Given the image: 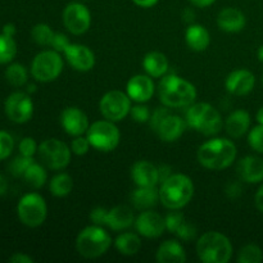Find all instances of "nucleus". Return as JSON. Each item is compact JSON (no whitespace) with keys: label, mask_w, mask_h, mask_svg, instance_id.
<instances>
[{"label":"nucleus","mask_w":263,"mask_h":263,"mask_svg":"<svg viewBox=\"0 0 263 263\" xmlns=\"http://www.w3.org/2000/svg\"><path fill=\"white\" fill-rule=\"evenodd\" d=\"M236 151L235 144L229 139L215 138L205 141L198 149V162L204 168L220 171L230 167L235 162Z\"/></svg>","instance_id":"1"},{"label":"nucleus","mask_w":263,"mask_h":263,"mask_svg":"<svg viewBox=\"0 0 263 263\" xmlns=\"http://www.w3.org/2000/svg\"><path fill=\"white\" fill-rule=\"evenodd\" d=\"M158 95L164 107L185 108L195 102L197 89L187 80L176 74H167L159 81Z\"/></svg>","instance_id":"2"},{"label":"nucleus","mask_w":263,"mask_h":263,"mask_svg":"<svg viewBox=\"0 0 263 263\" xmlns=\"http://www.w3.org/2000/svg\"><path fill=\"white\" fill-rule=\"evenodd\" d=\"M194 184L184 174H172L159 186V202L167 210H181L194 197Z\"/></svg>","instance_id":"3"},{"label":"nucleus","mask_w":263,"mask_h":263,"mask_svg":"<svg viewBox=\"0 0 263 263\" xmlns=\"http://www.w3.org/2000/svg\"><path fill=\"white\" fill-rule=\"evenodd\" d=\"M185 121L189 127L205 136L217 135L223 127L222 116L208 103H193L189 105Z\"/></svg>","instance_id":"4"},{"label":"nucleus","mask_w":263,"mask_h":263,"mask_svg":"<svg viewBox=\"0 0 263 263\" xmlns=\"http://www.w3.org/2000/svg\"><path fill=\"white\" fill-rule=\"evenodd\" d=\"M233 252L230 239L218 231L204 233L197 241V254L203 263H228Z\"/></svg>","instance_id":"5"},{"label":"nucleus","mask_w":263,"mask_h":263,"mask_svg":"<svg viewBox=\"0 0 263 263\" xmlns=\"http://www.w3.org/2000/svg\"><path fill=\"white\" fill-rule=\"evenodd\" d=\"M112 246L109 233L99 225L87 226L80 231L76 238V249L84 258L92 259L102 257Z\"/></svg>","instance_id":"6"},{"label":"nucleus","mask_w":263,"mask_h":263,"mask_svg":"<svg viewBox=\"0 0 263 263\" xmlns=\"http://www.w3.org/2000/svg\"><path fill=\"white\" fill-rule=\"evenodd\" d=\"M86 138L91 148L107 153L115 151L120 145L121 133L115 122L109 120H102L89 126Z\"/></svg>","instance_id":"7"},{"label":"nucleus","mask_w":263,"mask_h":263,"mask_svg":"<svg viewBox=\"0 0 263 263\" xmlns=\"http://www.w3.org/2000/svg\"><path fill=\"white\" fill-rule=\"evenodd\" d=\"M17 215L21 222L28 228H39L48 216V205L45 199L37 193L23 195L17 205Z\"/></svg>","instance_id":"8"},{"label":"nucleus","mask_w":263,"mask_h":263,"mask_svg":"<svg viewBox=\"0 0 263 263\" xmlns=\"http://www.w3.org/2000/svg\"><path fill=\"white\" fill-rule=\"evenodd\" d=\"M63 71V59L55 50H44L36 54L31 63V74L36 81L51 82Z\"/></svg>","instance_id":"9"},{"label":"nucleus","mask_w":263,"mask_h":263,"mask_svg":"<svg viewBox=\"0 0 263 263\" xmlns=\"http://www.w3.org/2000/svg\"><path fill=\"white\" fill-rule=\"evenodd\" d=\"M39 158L48 168L59 171L66 168L71 162V148L55 138L44 140L37 149Z\"/></svg>","instance_id":"10"},{"label":"nucleus","mask_w":263,"mask_h":263,"mask_svg":"<svg viewBox=\"0 0 263 263\" xmlns=\"http://www.w3.org/2000/svg\"><path fill=\"white\" fill-rule=\"evenodd\" d=\"M99 110L105 120L120 122L130 115L131 98L127 92L112 90L102 97L99 102Z\"/></svg>","instance_id":"11"},{"label":"nucleus","mask_w":263,"mask_h":263,"mask_svg":"<svg viewBox=\"0 0 263 263\" xmlns=\"http://www.w3.org/2000/svg\"><path fill=\"white\" fill-rule=\"evenodd\" d=\"M4 109L5 115L12 122L26 123L33 115V103L28 92L15 91L7 98Z\"/></svg>","instance_id":"12"},{"label":"nucleus","mask_w":263,"mask_h":263,"mask_svg":"<svg viewBox=\"0 0 263 263\" xmlns=\"http://www.w3.org/2000/svg\"><path fill=\"white\" fill-rule=\"evenodd\" d=\"M63 23L72 35H82L91 26V13L81 3H69L63 10Z\"/></svg>","instance_id":"13"},{"label":"nucleus","mask_w":263,"mask_h":263,"mask_svg":"<svg viewBox=\"0 0 263 263\" xmlns=\"http://www.w3.org/2000/svg\"><path fill=\"white\" fill-rule=\"evenodd\" d=\"M135 228L136 231L141 236L148 239L159 238L166 230V223L164 218L159 213L153 212L152 210L143 211L138 217L135 218Z\"/></svg>","instance_id":"14"},{"label":"nucleus","mask_w":263,"mask_h":263,"mask_svg":"<svg viewBox=\"0 0 263 263\" xmlns=\"http://www.w3.org/2000/svg\"><path fill=\"white\" fill-rule=\"evenodd\" d=\"M63 54L69 66L79 72H87L95 66L94 51L82 44H69Z\"/></svg>","instance_id":"15"},{"label":"nucleus","mask_w":263,"mask_h":263,"mask_svg":"<svg viewBox=\"0 0 263 263\" xmlns=\"http://www.w3.org/2000/svg\"><path fill=\"white\" fill-rule=\"evenodd\" d=\"M61 125L69 136H81L89 130V118L77 107H67L61 113Z\"/></svg>","instance_id":"16"},{"label":"nucleus","mask_w":263,"mask_h":263,"mask_svg":"<svg viewBox=\"0 0 263 263\" xmlns=\"http://www.w3.org/2000/svg\"><path fill=\"white\" fill-rule=\"evenodd\" d=\"M153 77L149 74H135L128 80L126 85V91L127 95L131 98L133 102L136 103H146L152 99L154 94Z\"/></svg>","instance_id":"17"},{"label":"nucleus","mask_w":263,"mask_h":263,"mask_svg":"<svg viewBox=\"0 0 263 263\" xmlns=\"http://www.w3.org/2000/svg\"><path fill=\"white\" fill-rule=\"evenodd\" d=\"M256 85V77L248 69H235L225 80V87L230 94L236 97L248 95Z\"/></svg>","instance_id":"18"},{"label":"nucleus","mask_w":263,"mask_h":263,"mask_svg":"<svg viewBox=\"0 0 263 263\" xmlns=\"http://www.w3.org/2000/svg\"><path fill=\"white\" fill-rule=\"evenodd\" d=\"M186 125V121L182 120L180 116L168 113V115L162 120V122L159 123L156 133L162 141L174 143V141L179 140V139L184 135Z\"/></svg>","instance_id":"19"},{"label":"nucleus","mask_w":263,"mask_h":263,"mask_svg":"<svg viewBox=\"0 0 263 263\" xmlns=\"http://www.w3.org/2000/svg\"><path fill=\"white\" fill-rule=\"evenodd\" d=\"M131 179L136 186H157L159 184L158 167L148 161H138L131 167Z\"/></svg>","instance_id":"20"},{"label":"nucleus","mask_w":263,"mask_h":263,"mask_svg":"<svg viewBox=\"0 0 263 263\" xmlns=\"http://www.w3.org/2000/svg\"><path fill=\"white\" fill-rule=\"evenodd\" d=\"M238 175L248 184L263 182V159L257 156H247L238 163Z\"/></svg>","instance_id":"21"},{"label":"nucleus","mask_w":263,"mask_h":263,"mask_svg":"<svg viewBox=\"0 0 263 263\" xmlns=\"http://www.w3.org/2000/svg\"><path fill=\"white\" fill-rule=\"evenodd\" d=\"M246 14L236 8H223L217 15V26L225 32H239L246 27Z\"/></svg>","instance_id":"22"},{"label":"nucleus","mask_w":263,"mask_h":263,"mask_svg":"<svg viewBox=\"0 0 263 263\" xmlns=\"http://www.w3.org/2000/svg\"><path fill=\"white\" fill-rule=\"evenodd\" d=\"M135 223V215L127 205H116L112 210H108L105 226L113 231L126 230Z\"/></svg>","instance_id":"23"},{"label":"nucleus","mask_w":263,"mask_h":263,"mask_svg":"<svg viewBox=\"0 0 263 263\" xmlns=\"http://www.w3.org/2000/svg\"><path fill=\"white\" fill-rule=\"evenodd\" d=\"M251 127V115L244 109H236L225 121L226 133L234 139L246 135Z\"/></svg>","instance_id":"24"},{"label":"nucleus","mask_w":263,"mask_h":263,"mask_svg":"<svg viewBox=\"0 0 263 263\" xmlns=\"http://www.w3.org/2000/svg\"><path fill=\"white\" fill-rule=\"evenodd\" d=\"M156 258L159 263H184L186 253L177 240H167L159 246Z\"/></svg>","instance_id":"25"},{"label":"nucleus","mask_w":263,"mask_h":263,"mask_svg":"<svg viewBox=\"0 0 263 263\" xmlns=\"http://www.w3.org/2000/svg\"><path fill=\"white\" fill-rule=\"evenodd\" d=\"M159 202V189L157 186H138L131 194V203L139 211L153 208Z\"/></svg>","instance_id":"26"},{"label":"nucleus","mask_w":263,"mask_h":263,"mask_svg":"<svg viewBox=\"0 0 263 263\" xmlns=\"http://www.w3.org/2000/svg\"><path fill=\"white\" fill-rule=\"evenodd\" d=\"M185 41L192 50L204 51L210 46L211 36L204 26L192 23L185 32Z\"/></svg>","instance_id":"27"},{"label":"nucleus","mask_w":263,"mask_h":263,"mask_svg":"<svg viewBox=\"0 0 263 263\" xmlns=\"http://www.w3.org/2000/svg\"><path fill=\"white\" fill-rule=\"evenodd\" d=\"M143 68L146 74L153 79H159L166 74L168 69V59L163 53L159 51H151L143 59Z\"/></svg>","instance_id":"28"},{"label":"nucleus","mask_w":263,"mask_h":263,"mask_svg":"<svg viewBox=\"0 0 263 263\" xmlns=\"http://www.w3.org/2000/svg\"><path fill=\"white\" fill-rule=\"evenodd\" d=\"M116 249L123 256H135L141 248V240L139 235L134 233H123L115 240Z\"/></svg>","instance_id":"29"},{"label":"nucleus","mask_w":263,"mask_h":263,"mask_svg":"<svg viewBox=\"0 0 263 263\" xmlns=\"http://www.w3.org/2000/svg\"><path fill=\"white\" fill-rule=\"evenodd\" d=\"M23 179H25L26 184L30 185L33 189H40L45 185L46 180H48V174H46V170L44 168L41 164L33 162L26 172L23 174Z\"/></svg>","instance_id":"30"},{"label":"nucleus","mask_w":263,"mask_h":263,"mask_svg":"<svg viewBox=\"0 0 263 263\" xmlns=\"http://www.w3.org/2000/svg\"><path fill=\"white\" fill-rule=\"evenodd\" d=\"M73 187V180L68 174H58L51 179L49 190L54 197L63 198L71 194Z\"/></svg>","instance_id":"31"},{"label":"nucleus","mask_w":263,"mask_h":263,"mask_svg":"<svg viewBox=\"0 0 263 263\" xmlns=\"http://www.w3.org/2000/svg\"><path fill=\"white\" fill-rule=\"evenodd\" d=\"M5 79L12 86L21 87L27 82L28 72L21 63H12L5 69Z\"/></svg>","instance_id":"32"},{"label":"nucleus","mask_w":263,"mask_h":263,"mask_svg":"<svg viewBox=\"0 0 263 263\" xmlns=\"http://www.w3.org/2000/svg\"><path fill=\"white\" fill-rule=\"evenodd\" d=\"M17 54V44L13 36L0 33V64H7L13 61Z\"/></svg>","instance_id":"33"},{"label":"nucleus","mask_w":263,"mask_h":263,"mask_svg":"<svg viewBox=\"0 0 263 263\" xmlns=\"http://www.w3.org/2000/svg\"><path fill=\"white\" fill-rule=\"evenodd\" d=\"M263 261V252L257 244H247L238 254L239 263H261Z\"/></svg>","instance_id":"34"},{"label":"nucleus","mask_w":263,"mask_h":263,"mask_svg":"<svg viewBox=\"0 0 263 263\" xmlns=\"http://www.w3.org/2000/svg\"><path fill=\"white\" fill-rule=\"evenodd\" d=\"M54 33L55 32L46 23H37V25L33 26L32 31H31V36H32L33 41L43 46L50 45Z\"/></svg>","instance_id":"35"},{"label":"nucleus","mask_w":263,"mask_h":263,"mask_svg":"<svg viewBox=\"0 0 263 263\" xmlns=\"http://www.w3.org/2000/svg\"><path fill=\"white\" fill-rule=\"evenodd\" d=\"M33 158L32 157H26V156H18L15 157L14 159H13L12 162H10L9 164V171L10 174L13 175V176H23V174L26 172V170L28 168V167L31 166V164L33 163Z\"/></svg>","instance_id":"36"},{"label":"nucleus","mask_w":263,"mask_h":263,"mask_svg":"<svg viewBox=\"0 0 263 263\" xmlns=\"http://www.w3.org/2000/svg\"><path fill=\"white\" fill-rule=\"evenodd\" d=\"M248 143L253 151L263 154V125L254 126L248 134Z\"/></svg>","instance_id":"37"},{"label":"nucleus","mask_w":263,"mask_h":263,"mask_svg":"<svg viewBox=\"0 0 263 263\" xmlns=\"http://www.w3.org/2000/svg\"><path fill=\"white\" fill-rule=\"evenodd\" d=\"M185 217L180 210H171V212L167 213V216L164 217V223H166V230H168L170 233H176L177 229L184 223Z\"/></svg>","instance_id":"38"},{"label":"nucleus","mask_w":263,"mask_h":263,"mask_svg":"<svg viewBox=\"0 0 263 263\" xmlns=\"http://www.w3.org/2000/svg\"><path fill=\"white\" fill-rule=\"evenodd\" d=\"M14 149V140L12 135L5 131H0V161L7 159Z\"/></svg>","instance_id":"39"},{"label":"nucleus","mask_w":263,"mask_h":263,"mask_svg":"<svg viewBox=\"0 0 263 263\" xmlns=\"http://www.w3.org/2000/svg\"><path fill=\"white\" fill-rule=\"evenodd\" d=\"M130 115L133 117V120L138 123H145L149 122L151 120V110L146 105H144V103H138L136 105L131 107Z\"/></svg>","instance_id":"40"},{"label":"nucleus","mask_w":263,"mask_h":263,"mask_svg":"<svg viewBox=\"0 0 263 263\" xmlns=\"http://www.w3.org/2000/svg\"><path fill=\"white\" fill-rule=\"evenodd\" d=\"M175 234H176L181 240L192 241L197 238V228H195L193 223L184 221V223L177 229V231Z\"/></svg>","instance_id":"41"},{"label":"nucleus","mask_w":263,"mask_h":263,"mask_svg":"<svg viewBox=\"0 0 263 263\" xmlns=\"http://www.w3.org/2000/svg\"><path fill=\"white\" fill-rule=\"evenodd\" d=\"M90 143L87 140V138H84V136H76L74 140H72L71 143V151L72 153H74L76 156H85V154L89 152L90 149Z\"/></svg>","instance_id":"42"},{"label":"nucleus","mask_w":263,"mask_h":263,"mask_svg":"<svg viewBox=\"0 0 263 263\" xmlns=\"http://www.w3.org/2000/svg\"><path fill=\"white\" fill-rule=\"evenodd\" d=\"M18 149H20V153L22 154V156L33 157L36 152H37L39 146L37 144H36L35 139L23 138L22 140H21L20 145H18Z\"/></svg>","instance_id":"43"},{"label":"nucleus","mask_w":263,"mask_h":263,"mask_svg":"<svg viewBox=\"0 0 263 263\" xmlns=\"http://www.w3.org/2000/svg\"><path fill=\"white\" fill-rule=\"evenodd\" d=\"M69 44L71 43H69V39L67 37V35L62 32H55L53 36V40H51L50 46L53 48V50L58 51V53H63Z\"/></svg>","instance_id":"44"},{"label":"nucleus","mask_w":263,"mask_h":263,"mask_svg":"<svg viewBox=\"0 0 263 263\" xmlns=\"http://www.w3.org/2000/svg\"><path fill=\"white\" fill-rule=\"evenodd\" d=\"M108 210L103 207H97L90 212V220L94 225L105 226V221H107Z\"/></svg>","instance_id":"45"},{"label":"nucleus","mask_w":263,"mask_h":263,"mask_svg":"<svg viewBox=\"0 0 263 263\" xmlns=\"http://www.w3.org/2000/svg\"><path fill=\"white\" fill-rule=\"evenodd\" d=\"M170 113V110L166 108H157L156 110L153 112V115L151 116V120H149V125H151L152 130L156 131L157 127L159 126V123L162 122L164 117Z\"/></svg>","instance_id":"46"},{"label":"nucleus","mask_w":263,"mask_h":263,"mask_svg":"<svg viewBox=\"0 0 263 263\" xmlns=\"http://www.w3.org/2000/svg\"><path fill=\"white\" fill-rule=\"evenodd\" d=\"M226 194L230 198H238L241 194V186L238 182H231L230 185H228L226 187Z\"/></svg>","instance_id":"47"},{"label":"nucleus","mask_w":263,"mask_h":263,"mask_svg":"<svg viewBox=\"0 0 263 263\" xmlns=\"http://www.w3.org/2000/svg\"><path fill=\"white\" fill-rule=\"evenodd\" d=\"M158 175H159V184H162V182L166 181V180L172 175L171 167L167 166V164L159 166L158 167Z\"/></svg>","instance_id":"48"},{"label":"nucleus","mask_w":263,"mask_h":263,"mask_svg":"<svg viewBox=\"0 0 263 263\" xmlns=\"http://www.w3.org/2000/svg\"><path fill=\"white\" fill-rule=\"evenodd\" d=\"M9 262H12V263H32L33 259L25 253H15L10 257Z\"/></svg>","instance_id":"49"},{"label":"nucleus","mask_w":263,"mask_h":263,"mask_svg":"<svg viewBox=\"0 0 263 263\" xmlns=\"http://www.w3.org/2000/svg\"><path fill=\"white\" fill-rule=\"evenodd\" d=\"M254 204H256L257 210L263 213V184L259 186V189L257 190L256 197H254Z\"/></svg>","instance_id":"50"},{"label":"nucleus","mask_w":263,"mask_h":263,"mask_svg":"<svg viewBox=\"0 0 263 263\" xmlns=\"http://www.w3.org/2000/svg\"><path fill=\"white\" fill-rule=\"evenodd\" d=\"M134 4H136L138 7L141 8H152L159 2V0H133Z\"/></svg>","instance_id":"51"},{"label":"nucleus","mask_w":263,"mask_h":263,"mask_svg":"<svg viewBox=\"0 0 263 263\" xmlns=\"http://www.w3.org/2000/svg\"><path fill=\"white\" fill-rule=\"evenodd\" d=\"M189 2L192 3L194 7L207 8V7H210V5H212L216 0H189Z\"/></svg>","instance_id":"52"},{"label":"nucleus","mask_w":263,"mask_h":263,"mask_svg":"<svg viewBox=\"0 0 263 263\" xmlns=\"http://www.w3.org/2000/svg\"><path fill=\"white\" fill-rule=\"evenodd\" d=\"M17 30H15V26L13 23H7V25L3 27V33L8 36H14Z\"/></svg>","instance_id":"53"},{"label":"nucleus","mask_w":263,"mask_h":263,"mask_svg":"<svg viewBox=\"0 0 263 263\" xmlns=\"http://www.w3.org/2000/svg\"><path fill=\"white\" fill-rule=\"evenodd\" d=\"M195 18V13L193 12L192 9H185L184 13H182V20L186 21V22L192 23Z\"/></svg>","instance_id":"54"},{"label":"nucleus","mask_w":263,"mask_h":263,"mask_svg":"<svg viewBox=\"0 0 263 263\" xmlns=\"http://www.w3.org/2000/svg\"><path fill=\"white\" fill-rule=\"evenodd\" d=\"M8 190V182L3 175H0V195H4Z\"/></svg>","instance_id":"55"},{"label":"nucleus","mask_w":263,"mask_h":263,"mask_svg":"<svg viewBox=\"0 0 263 263\" xmlns=\"http://www.w3.org/2000/svg\"><path fill=\"white\" fill-rule=\"evenodd\" d=\"M256 118H257V122H258L259 125H263V107H261L258 109Z\"/></svg>","instance_id":"56"},{"label":"nucleus","mask_w":263,"mask_h":263,"mask_svg":"<svg viewBox=\"0 0 263 263\" xmlns=\"http://www.w3.org/2000/svg\"><path fill=\"white\" fill-rule=\"evenodd\" d=\"M257 58H258V61L263 63V45H261L258 48V50H257Z\"/></svg>","instance_id":"57"},{"label":"nucleus","mask_w":263,"mask_h":263,"mask_svg":"<svg viewBox=\"0 0 263 263\" xmlns=\"http://www.w3.org/2000/svg\"><path fill=\"white\" fill-rule=\"evenodd\" d=\"M33 91H36V86H35V85H32V84L28 85V86H27V92H28V94H31V92H33Z\"/></svg>","instance_id":"58"},{"label":"nucleus","mask_w":263,"mask_h":263,"mask_svg":"<svg viewBox=\"0 0 263 263\" xmlns=\"http://www.w3.org/2000/svg\"><path fill=\"white\" fill-rule=\"evenodd\" d=\"M262 82H263V77H262Z\"/></svg>","instance_id":"59"}]
</instances>
